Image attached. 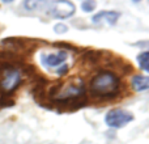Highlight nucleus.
<instances>
[{
  "mask_svg": "<svg viewBox=\"0 0 149 144\" xmlns=\"http://www.w3.org/2000/svg\"><path fill=\"white\" fill-rule=\"evenodd\" d=\"M67 58H68L67 51L60 50V51L55 52V54H42L41 59H42V63H43L46 67L58 68V70H59L60 67H63V66L65 64Z\"/></svg>",
  "mask_w": 149,
  "mask_h": 144,
  "instance_id": "obj_5",
  "label": "nucleus"
},
{
  "mask_svg": "<svg viewBox=\"0 0 149 144\" xmlns=\"http://www.w3.org/2000/svg\"><path fill=\"white\" fill-rule=\"evenodd\" d=\"M54 30L56 31V33H64V31H67V30H68V28L64 25V24L60 22V24H56V25H55Z\"/></svg>",
  "mask_w": 149,
  "mask_h": 144,
  "instance_id": "obj_12",
  "label": "nucleus"
},
{
  "mask_svg": "<svg viewBox=\"0 0 149 144\" xmlns=\"http://www.w3.org/2000/svg\"><path fill=\"white\" fill-rule=\"evenodd\" d=\"M137 62H139V66L144 72H148L149 71V67H148V51H143L141 54H139L137 57Z\"/></svg>",
  "mask_w": 149,
  "mask_h": 144,
  "instance_id": "obj_9",
  "label": "nucleus"
},
{
  "mask_svg": "<svg viewBox=\"0 0 149 144\" xmlns=\"http://www.w3.org/2000/svg\"><path fill=\"white\" fill-rule=\"evenodd\" d=\"M102 52L101 51H86L84 54V58L88 63H97L100 60Z\"/></svg>",
  "mask_w": 149,
  "mask_h": 144,
  "instance_id": "obj_8",
  "label": "nucleus"
},
{
  "mask_svg": "<svg viewBox=\"0 0 149 144\" xmlns=\"http://www.w3.org/2000/svg\"><path fill=\"white\" fill-rule=\"evenodd\" d=\"M21 73L18 70H16L13 63H5L0 68V89L3 94H10L17 89V87L21 84Z\"/></svg>",
  "mask_w": 149,
  "mask_h": 144,
  "instance_id": "obj_2",
  "label": "nucleus"
},
{
  "mask_svg": "<svg viewBox=\"0 0 149 144\" xmlns=\"http://www.w3.org/2000/svg\"><path fill=\"white\" fill-rule=\"evenodd\" d=\"M95 1H92V0H86V1H84L81 4V8L82 10H85V12H92V10H94L95 8Z\"/></svg>",
  "mask_w": 149,
  "mask_h": 144,
  "instance_id": "obj_11",
  "label": "nucleus"
},
{
  "mask_svg": "<svg viewBox=\"0 0 149 144\" xmlns=\"http://www.w3.org/2000/svg\"><path fill=\"white\" fill-rule=\"evenodd\" d=\"M119 13L115 10H102V12L97 13L93 16V22L94 24H101V22H106L109 25H114L119 18Z\"/></svg>",
  "mask_w": 149,
  "mask_h": 144,
  "instance_id": "obj_6",
  "label": "nucleus"
},
{
  "mask_svg": "<svg viewBox=\"0 0 149 144\" xmlns=\"http://www.w3.org/2000/svg\"><path fill=\"white\" fill-rule=\"evenodd\" d=\"M131 87L136 92H144L149 88V79L147 75H135L131 79Z\"/></svg>",
  "mask_w": 149,
  "mask_h": 144,
  "instance_id": "obj_7",
  "label": "nucleus"
},
{
  "mask_svg": "<svg viewBox=\"0 0 149 144\" xmlns=\"http://www.w3.org/2000/svg\"><path fill=\"white\" fill-rule=\"evenodd\" d=\"M15 105V101H13V98L10 97L9 94H1V98H0V106H4V108H7V106H12Z\"/></svg>",
  "mask_w": 149,
  "mask_h": 144,
  "instance_id": "obj_10",
  "label": "nucleus"
},
{
  "mask_svg": "<svg viewBox=\"0 0 149 144\" xmlns=\"http://www.w3.org/2000/svg\"><path fill=\"white\" fill-rule=\"evenodd\" d=\"M132 119H134V115L124 109H113L105 117L106 124L113 129H120L124 124L130 123Z\"/></svg>",
  "mask_w": 149,
  "mask_h": 144,
  "instance_id": "obj_3",
  "label": "nucleus"
},
{
  "mask_svg": "<svg viewBox=\"0 0 149 144\" xmlns=\"http://www.w3.org/2000/svg\"><path fill=\"white\" fill-rule=\"evenodd\" d=\"M120 81L114 72L102 71L89 82V93L100 100H111L119 94Z\"/></svg>",
  "mask_w": 149,
  "mask_h": 144,
  "instance_id": "obj_1",
  "label": "nucleus"
},
{
  "mask_svg": "<svg viewBox=\"0 0 149 144\" xmlns=\"http://www.w3.org/2000/svg\"><path fill=\"white\" fill-rule=\"evenodd\" d=\"M76 7L71 1H55L50 4L49 12L55 18H68L74 13Z\"/></svg>",
  "mask_w": 149,
  "mask_h": 144,
  "instance_id": "obj_4",
  "label": "nucleus"
},
{
  "mask_svg": "<svg viewBox=\"0 0 149 144\" xmlns=\"http://www.w3.org/2000/svg\"><path fill=\"white\" fill-rule=\"evenodd\" d=\"M38 5H39V3H38V1H31V3L26 1V3H25V7L28 8L29 10H33L34 8H37V7H38Z\"/></svg>",
  "mask_w": 149,
  "mask_h": 144,
  "instance_id": "obj_13",
  "label": "nucleus"
}]
</instances>
